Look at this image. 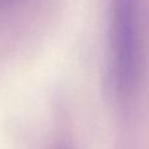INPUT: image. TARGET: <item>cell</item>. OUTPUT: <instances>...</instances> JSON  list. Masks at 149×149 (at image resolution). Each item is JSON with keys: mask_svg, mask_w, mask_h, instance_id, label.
I'll use <instances>...</instances> for the list:
<instances>
[{"mask_svg": "<svg viewBox=\"0 0 149 149\" xmlns=\"http://www.w3.org/2000/svg\"><path fill=\"white\" fill-rule=\"evenodd\" d=\"M111 80L120 98L132 94L141 70V39L136 0H115L110 34Z\"/></svg>", "mask_w": 149, "mask_h": 149, "instance_id": "cell-1", "label": "cell"}, {"mask_svg": "<svg viewBox=\"0 0 149 149\" xmlns=\"http://www.w3.org/2000/svg\"><path fill=\"white\" fill-rule=\"evenodd\" d=\"M52 149H73V148L70 147V145H67V144H59V145H56V147H54Z\"/></svg>", "mask_w": 149, "mask_h": 149, "instance_id": "cell-2", "label": "cell"}]
</instances>
